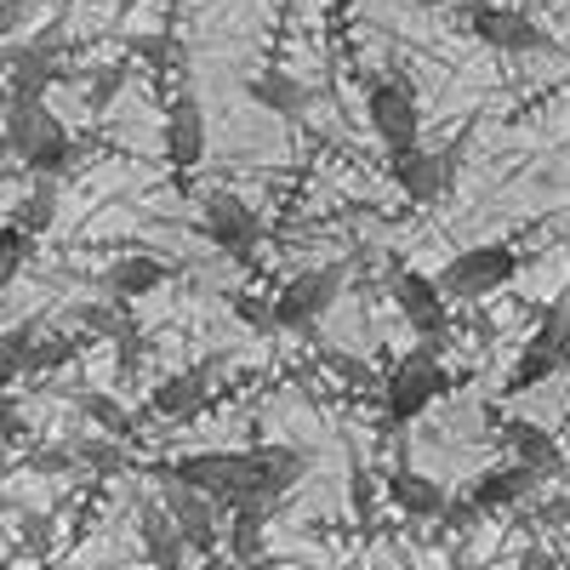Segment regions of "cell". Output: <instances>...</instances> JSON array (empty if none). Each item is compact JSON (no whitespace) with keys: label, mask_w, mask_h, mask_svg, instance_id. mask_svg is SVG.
Masks as SVG:
<instances>
[{"label":"cell","mask_w":570,"mask_h":570,"mask_svg":"<svg viewBox=\"0 0 570 570\" xmlns=\"http://www.w3.org/2000/svg\"><path fill=\"white\" fill-rule=\"evenodd\" d=\"M12 508H18V502H12V497H7V491H0V513H12Z\"/></svg>","instance_id":"obj_34"},{"label":"cell","mask_w":570,"mask_h":570,"mask_svg":"<svg viewBox=\"0 0 570 570\" xmlns=\"http://www.w3.org/2000/svg\"><path fill=\"white\" fill-rule=\"evenodd\" d=\"M200 228H206V240H212L217 252L240 257V263H252V257L263 252V223H257V212H252L240 195H212Z\"/></svg>","instance_id":"obj_9"},{"label":"cell","mask_w":570,"mask_h":570,"mask_svg":"<svg viewBox=\"0 0 570 570\" xmlns=\"http://www.w3.org/2000/svg\"><path fill=\"white\" fill-rule=\"evenodd\" d=\"M69 160H75V142H69V137H52V142H46V149H35L23 166H29L35 177H58Z\"/></svg>","instance_id":"obj_26"},{"label":"cell","mask_w":570,"mask_h":570,"mask_svg":"<svg viewBox=\"0 0 570 570\" xmlns=\"http://www.w3.org/2000/svg\"><path fill=\"white\" fill-rule=\"evenodd\" d=\"M29 252H35V234L18 228V223H0V292H7V285L23 274Z\"/></svg>","instance_id":"obj_25"},{"label":"cell","mask_w":570,"mask_h":570,"mask_svg":"<svg viewBox=\"0 0 570 570\" xmlns=\"http://www.w3.org/2000/svg\"><path fill=\"white\" fill-rule=\"evenodd\" d=\"M80 405H86V416H98L104 428H115V434H126V416H120V405H115V400H104V394H86Z\"/></svg>","instance_id":"obj_28"},{"label":"cell","mask_w":570,"mask_h":570,"mask_svg":"<svg viewBox=\"0 0 570 570\" xmlns=\"http://www.w3.org/2000/svg\"><path fill=\"white\" fill-rule=\"evenodd\" d=\"M519 570H559V559H553V553H542V548H531L525 559H519Z\"/></svg>","instance_id":"obj_30"},{"label":"cell","mask_w":570,"mask_h":570,"mask_svg":"<svg viewBox=\"0 0 570 570\" xmlns=\"http://www.w3.org/2000/svg\"><path fill=\"white\" fill-rule=\"evenodd\" d=\"M0 131H7L18 160H29L35 149H46L52 137H69L63 120L46 109V98H7V126H0Z\"/></svg>","instance_id":"obj_14"},{"label":"cell","mask_w":570,"mask_h":570,"mask_svg":"<svg viewBox=\"0 0 570 570\" xmlns=\"http://www.w3.org/2000/svg\"><path fill=\"white\" fill-rule=\"evenodd\" d=\"M160 480H183L206 491L217 508H240V502H279L292 485H303L308 451L303 445H246V451H188L177 462L155 468Z\"/></svg>","instance_id":"obj_1"},{"label":"cell","mask_w":570,"mask_h":570,"mask_svg":"<svg viewBox=\"0 0 570 570\" xmlns=\"http://www.w3.org/2000/svg\"><path fill=\"white\" fill-rule=\"evenodd\" d=\"M542 485V473L537 468H525V462H497V468H485L480 473V480H473L468 485V502L473 508H480V513H502V508H519V502H525L531 491Z\"/></svg>","instance_id":"obj_13"},{"label":"cell","mask_w":570,"mask_h":570,"mask_svg":"<svg viewBox=\"0 0 570 570\" xmlns=\"http://www.w3.org/2000/svg\"><path fill=\"white\" fill-rule=\"evenodd\" d=\"M115 86H120V69H109V75H104L98 86H91V104H98V109H104V104H109V91H115Z\"/></svg>","instance_id":"obj_31"},{"label":"cell","mask_w":570,"mask_h":570,"mask_svg":"<svg viewBox=\"0 0 570 570\" xmlns=\"http://www.w3.org/2000/svg\"><path fill=\"white\" fill-rule=\"evenodd\" d=\"M240 570H292V564H279V559H252V564H240Z\"/></svg>","instance_id":"obj_33"},{"label":"cell","mask_w":570,"mask_h":570,"mask_svg":"<svg viewBox=\"0 0 570 570\" xmlns=\"http://www.w3.org/2000/svg\"><path fill=\"white\" fill-rule=\"evenodd\" d=\"M394 303L405 314V325L416 331L422 343H440L445 325H451V297L440 274H422V268H394Z\"/></svg>","instance_id":"obj_6"},{"label":"cell","mask_w":570,"mask_h":570,"mask_svg":"<svg viewBox=\"0 0 570 570\" xmlns=\"http://www.w3.org/2000/svg\"><path fill=\"white\" fill-rule=\"evenodd\" d=\"M519 274V252L513 246H468V252H456L445 268H440V285H445V297L451 303H485V297H497L502 285Z\"/></svg>","instance_id":"obj_4"},{"label":"cell","mask_w":570,"mask_h":570,"mask_svg":"<svg viewBox=\"0 0 570 570\" xmlns=\"http://www.w3.org/2000/svg\"><path fill=\"white\" fill-rule=\"evenodd\" d=\"M389 166H394V183L405 188V200H416V206H434L445 188L456 183V149H400V155H389Z\"/></svg>","instance_id":"obj_11"},{"label":"cell","mask_w":570,"mask_h":570,"mask_svg":"<svg viewBox=\"0 0 570 570\" xmlns=\"http://www.w3.org/2000/svg\"><path fill=\"white\" fill-rule=\"evenodd\" d=\"M63 69L52 63V46H23V52H12L7 63V98H46V86H52Z\"/></svg>","instance_id":"obj_19"},{"label":"cell","mask_w":570,"mask_h":570,"mask_svg":"<svg viewBox=\"0 0 570 570\" xmlns=\"http://www.w3.org/2000/svg\"><path fill=\"white\" fill-rule=\"evenodd\" d=\"M35 337H40L35 325H12V331H0V394H7V389L18 383V376H29Z\"/></svg>","instance_id":"obj_23"},{"label":"cell","mask_w":570,"mask_h":570,"mask_svg":"<svg viewBox=\"0 0 570 570\" xmlns=\"http://www.w3.org/2000/svg\"><path fill=\"white\" fill-rule=\"evenodd\" d=\"M166 160H171L177 177H195L200 160H206V109H200V98L188 86L166 109Z\"/></svg>","instance_id":"obj_12"},{"label":"cell","mask_w":570,"mask_h":570,"mask_svg":"<svg viewBox=\"0 0 570 570\" xmlns=\"http://www.w3.org/2000/svg\"><path fill=\"white\" fill-rule=\"evenodd\" d=\"M559 371H570V297L542 314V325L531 331V343L519 348L513 371L502 376V394H508V400H513V394H531V389L553 383Z\"/></svg>","instance_id":"obj_2"},{"label":"cell","mask_w":570,"mask_h":570,"mask_svg":"<svg viewBox=\"0 0 570 570\" xmlns=\"http://www.w3.org/2000/svg\"><path fill=\"white\" fill-rule=\"evenodd\" d=\"M445 389H451V371L440 365V354H434V348H416V354H405V360L389 371V383H383L389 422H394V428L416 422V416H422L428 405H434Z\"/></svg>","instance_id":"obj_3"},{"label":"cell","mask_w":570,"mask_h":570,"mask_svg":"<svg viewBox=\"0 0 570 570\" xmlns=\"http://www.w3.org/2000/svg\"><path fill=\"white\" fill-rule=\"evenodd\" d=\"M23 18H29V7H23V0H0V35H12Z\"/></svg>","instance_id":"obj_29"},{"label":"cell","mask_w":570,"mask_h":570,"mask_svg":"<svg viewBox=\"0 0 570 570\" xmlns=\"http://www.w3.org/2000/svg\"><path fill=\"white\" fill-rule=\"evenodd\" d=\"M206 394H212V371H206V365L171 371V376H160V383L149 389V411L166 416V422H183V416H195V411L206 405Z\"/></svg>","instance_id":"obj_15"},{"label":"cell","mask_w":570,"mask_h":570,"mask_svg":"<svg viewBox=\"0 0 570 570\" xmlns=\"http://www.w3.org/2000/svg\"><path fill=\"white\" fill-rule=\"evenodd\" d=\"M12 223H18V228H29V234H46V228L58 223V188H52V177H40V183L29 188V195L12 206Z\"/></svg>","instance_id":"obj_24"},{"label":"cell","mask_w":570,"mask_h":570,"mask_svg":"<svg viewBox=\"0 0 570 570\" xmlns=\"http://www.w3.org/2000/svg\"><path fill=\"white\" fill-rule=\"evenodd\" d=\"M166 279H171V263H160V257H149V252H137V257H120V263L109 268V292H115L120 303H131V297L160 292Z\"/></svg>","instance_id":"obj_20"},{"label":"cell","mask_w":570,"mask_h":570,"mask_svg":"<svg viewBox=\"0 0 570 570\" xmlns=\"http://www.w3.org/2000/svg\"><path fill=\"white\" fill-rule=\"evenodd\" d=\"M12 155V142H7V131H0V160H7Z\"/></svg>","instance_id":"obj_35"},{"label":"cell","mask_w":570,"mask_h":570,"mask_svg":"<svg viewBox=\"0 0 570 570\" xmlns=\"http://www.w3.org/2000/svg\"><path fill=\"white\" fill-rule=\"evenodd\" d=\"M137 537H142V553H149V564H183V553H188V542H183V531H177V519L166 513V502H142Z\"/></svg>","instance_id":"obj_18"},{"label":"cell","mask_w":570,"mask_h":570,"mask_svg":"<svg viewBox=\"0 0 570 570\" xmlns=\"http://www.w3.org/2000/svg\"><path fill=\"white\" fill-rule=\"evenodd\" d=\"M149 570H183V564H149Z\"/></svg>","instance_id":"obj_36"},{"label":"cell","mask_w":570,"mask_h":570,"mask_svg":"<svg viewBox=\"0 0 570 570\" xmlns=\"http://www.w3.org/2000/svg\"><path fill=\"white\" fill-rule=\"evenodd\" d=\"M268 502H240V508H228V531H223V542H228V553H234V564H252V559H263V531H268Z\"/></svg>","instance_id":"obj_21"},{"label":"cell","mask_w":570,"mask_h":570,"mask_svg":"<svg viewBox=\"0 0 570 570\" xmlns=\"http://www.w3.org/2000/svg\"><path fill=\"white\" fill-rule=\"evenodd\" d=\"M365 120H371L376 142H389V155L416 149V137H422V109L411 98V86L394 80V75H371L365 80Z\"/></svg>","instance_id":"obj_5"},{"label":"cell","mask_w":570,"mask_h":570,"mask_svg":"<svg viewBox=\"0 0 570 570\" xmlns=\"http://www.w3.org/2000/svg\"><path fill=\"white\" fill-rule=\"evenodd\" d=\"M160 502H166V513L177 519V531H183L188 553H217V542H223L217 513H223V508H217L206 491L183 485V480H160Z\"/></svg>","instance_id":"obj_10"},{"label":"cell","mask_w":570,"mask_h":570,"mask_svg":"<svg viewBox=\"0 0 570 570\" xmlns=\"http://www.w3.org/2000/svg\"><path fill=\"white\" fill-rule=\"evenodd\" d=\"M389 502L400 508V513H411V519H440L451 502H445V485L440 480H428V473H416V468H394L389 473Z\"/></svg>","instance_id":"obj_17"},{"label":"cell","mask_w":570,"mask_h":570,"mask_svg":"<svg viewBox=\"0 0 570 570\" xmlns=\"http://www.w3.org/2000/svg\"><path fill=\"white\" fill-rule=\"evenodd\" d=\"M246 91H252V98H257V104H263L268 115H285V120H297V115L308 109V91H303V86H297L292 75H279V69L257 75V80H252Z\"/></svg>","instance_id":"obj_22"},{"label":"cell","mask_w":570,"mask_h":570,"mask_svg":"<svg viewBox=\"0 0 570 570\" xmlns=\"http://www.w3.org/2000/svg\"><path fill=\"white\" fill-rule=\"evenodd\" d=\"M468 35L480 46H491V52H513V58L548 52V29L537 18H525L519 7H491V0H480V7L468 12Z\"/></svg>","instance_id":"obj_7"},{"label":"cell","mask_w":570,"mask_h":570,"mask_svg":"<svg viewBox=\"0 0 570 570\" xmlns=\"http://www.w3.org/2000/svg\"><path fill=\"white\" fill-rule=\"evenodd\" d=\"M0 434H23V422L12 416V405H7V400H0Z\"/></svg>","instance_id":"obj_32"},{"label":"cell","mask_w":570,"mask_h":570,"mask_svg":"<svg viewBox=\"0 0 570 570\" xmlns=\"http://www.w3.org/2000/svg\"><path fill=\"white\" fill-rule=\"evenodd\" d=\"M343 292V268H308L297 279H285V292L274 297V325L285 331H308L331 314V303H337Z\"/></svg>","instance_id":"obj_8"},{"label":"cell","mask_w":570,"mask_h":570,"mask_svg":"<svg viewBox=\"0 0 570 570\" xmlns=\"http://www.w3.org/2000/svg\"><path fill=\"white\" fill-rule=\"evenodd\" d=\"M502 445H508V456H513V462L537 468L542 480H553V473L564 468V451H559V440L548 434V428L525 422V416H508V422H502Z\"/></svg>","instance_id":"obj_16"},{"label":"cell","mask_w":570,"mask_h":570,"mask_svg":"<svg viewBox=\"0 0 570 570\" xmlns=\"http://www.w3.org/2000/svg\"><path fill=\"white\" fill-rule=\"evenodd\" d=\"M75 360V343L69 337H35V354H29V371H58Z\"/></svg>","instance_id":"obj_27"}]
</instances>
